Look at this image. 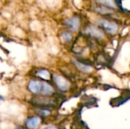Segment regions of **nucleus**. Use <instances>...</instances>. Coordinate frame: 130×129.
<instances>
[{
	"label": "nucleus",
	"mask_w": 130,
	"mask_h": 129,
	"mask_svg": "<svg viewBox=\"0 0 130 129\" xmlns=\"http://www.w3.org/2000/svg\"><path fill=\"white\" fill-rule=\"evenodd\" d=\"M37 75L40 78H43V79H44V80H48V79H50V73H49V71H46V70H44V69L39 70V71H37Z\"/></svg>",
	"instance_id": "9b49d317"
},
{
	"label": "nucleus",
	"mask_w": 130,
	"mask_h": 129,
	"mask_svg": "<svg viewBox=\"0 0 130 129\" xmlns=\"http://www.w3.org/2000/svg\"><path fill=\"white\" fill-rule=\"evenodd\" d=\"M40 113L42 116H48V115L50 114V111H49V110H46V109H43V110H40Z\"/></svg>",
	"instance_id": "ddd939ff"
},
{
	"label": "nucleus",
	"mask_w": 130,
	"mask_h": 129,
	"mask_svg": "<svg viewBox=\"0 0 130 129\" xmlns=\"http://www.w3.org/2000/svg\"><path fill=\"white\" fill-rule=\"evenodd\" d=\"M53 81H54V83L56 84V87L60 90L66 91L69 88V86H70L69 82L66 78H64L63 77H62L60 75L55 74L53 75Z\"/></svg>",
	"instance_id": "7ed1b4c3"
},
{
	"label": "nucleus",
	"mask_w": 130,
	"mask_h": 129,
	"mask_svg": "<svg viewBox=\"0 0 130 129\" xmlns=\"http://www.w3.org/2000/svg\"><path fill=\"white\" fill-rule=\"evenodd\" d=\"M61 36H62V40H63L65 42H67V43L70 42V41L72 40V36L71 33H69V32H67V31L62 32Z\"/></svg>",
	"instance_id": "f8f14e48"
},
{
	"label": "nucleus",
	"mask_w": 130,
	"mask_h": 129,
	"mask_svg": "<svg viewBox=\"0 0 130 129\" xmlns=\"http://www.w3.org/2000/svg\"><path fill=\"white\" fill-rule=\"evenodd\" d=\"M98 24L110 34H115L119 29V26L116 22L109 20H101L98 21Z\"/></svg>",
	"instance_id": "f257e3e1"
},
{
	"label": "nucleus",
	"mask_w": 130,
	"mask_h": 129,
	"mask_svg": "<svg viewBox=\"0 0 130 129\" xmlns=\"http://www.w3.org/2000/svg\"><path fill=\"white\" fill-rule=\"evenodd\" d=\"M84 32L86 34H88V35H89V36H91L92 37L99 39V40H103L105 37V35H104V32L101 29H99L98 27H97L95 26H93V25L87 26L85 28Z\"/></svg>",
	"instance_id": "f03ea898"
},
{
	"label": "nucleus",
	"mask_w": 130,
	"mask_h": 129,
	"mask_svg": "<svg viewBox=\"0 0 130 129\" xmlns=\"http://www.w3.org/2000/svg\"><path fill=\"white\" fill-rule=\"evenodd\" d=\"M72 62L75 64V65L76 66V68L82 71V72H85V73H89L92 71V68L91 66L88 65H86L85 63H82L76 59H72Z\"/></svg>",
	"instance_id": "0eeeda50"
},
{
	"label": "nucleus",
	"mask_w": 130,
	"mask_h": 129,
	"mask_svg": "<svg viewBox=\"0 0 130 129\" xmlns=\"http://www.w3.org/2000/svg\"><path fill=\"white\" fill-rule=\"evenodd\" d=\"M65 24L72 31H77L79 29V27H80L81 21H80L79 17L75 16V17H72L71 18H69V19L66 20L65 21Z\"/></svg>",
	"instance_id": "20e7f679"
},
{
	"label": "nucleus",
	"mask_w": 130,
	"mask_h": 129,
	"mask_svg": "<svg viewBox=\"0 0 130 129\" xmlns=\"http://www.w3.org/2000/svg\"><path fill=\"white\" fill-rule=\"evenodd\" d=\"M98 3L101 4V5L108 7L110 8L114 9L116 8V2L114 0H97Z\"/></svg>",
	"instance_id": "1a4fd4ad"
},
{
	"label": "nucleus",
	"mask_w": 130,
	"mask_h": 129,
	"mask_svg": "<svg viewBox=\"0 0 130 129\" xmlns=\"http://www.w3.org/2000/svg\"><path fill=\"white\" fill-rule=\"evenodd\" d=\"M42 82L39 81H30L28 84V89L33 94H39L41 92Z\"/></svg>",
	"instance_id": "39448f33"
},
{
	"label": "nucleus",
	"mask_w": 130,
	"mask_h": 129,
	"mask_svg": "<svg viewBox=\"0 0 130 129\" xmlns=\"http://www.w3.org/2000/svg\"><path fill=\"white\" fill-rule=\"evenodd\" d=\"M95 10L98 13L102 14H112L113 13V9L112 8H110L106 7V6H104V5L97 7Z\"/></svg>",
	"instance_id": "9d476101"
},
{
	"label": "nucleus",
	"mask_w": 130,
	"mask_h": 129,
	"mask_svg": "<svg viewBox=\"0 0 130 129\" xmlns=\"http://www.w3.org/2000/svg\"><path fill=\"white\" fill-rule=\"evenodd\" d=\"M40 119L37 116H33L31 118H29L26 121V126L29 129L37 128L39 125L40 124Z\"/></svg>",
	"instance_id": "423d86ee"
},
{
	"label": "nucleus",
	"mask_w": 130,
	"mask_h": 129,
	"mask_svg": "<svg viewBox=\"0 0 130 129\" xmlns=\"http://www.w3.org/2000/svg\"><path fill=\"white\" fill-rule=\"evenodd\" d=\"M45 129H56V128H54V127H49V128H46Z\"/></svg>",
	"instance_id": "4468645a"
},
{
	"label": "nucleus",
	"mask_w": 130,
	"mask_h": 129,
	"mask_svg": "<svg viewBox=\"0 0 130 129\" xmlns=\"http://www.w3.org/2000/svg\"><path fill=\"white\" fill-rule=\"evenodd\" d=\"M41 93L43 95H52L54 93V89L53 87L49 84L46 82H42V88H41Z\"/></svg>",
	"instance_id": "6e6552de"
}]
</instances>
